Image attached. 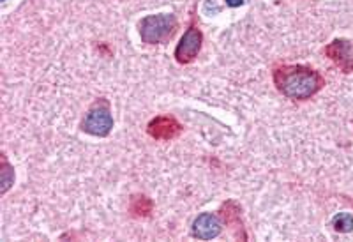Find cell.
<instances>
[{
	"instance_id": "cell-8",
	"label": "cell",
	"mask_w": 353,
	"mask_h": 242,
	"mask_svg": "<svg viewBox=\"0 0 353 242\" xmlns=\"http://www.w3.org/2000/svg\"><path fill=\"white\" fill-rule=\"evenodd\" d=\"M152 200H150L149 196H134L131 200V214L132 216H138V218H141V216H149L150 212H152Z\"/></svg>"
},
{
	"instance_id": "cell-2",
	"label": "cell",
	"mask_w": 353,
	"mask_h": 242,
	"mask_svg": "<svg viewBox=\"0 0 353 242\" xmlns=\"http://www.w3.org/2000/svg\"><path fill=\"white\" fill-rule=\"evenodd\" d=\"M179 20L172 12H159L141 18L138 23V34L145 45H165L176 34Z\"/></svg>"
},
{
	"instance_id": "cell-10",
	"label": "cell",
	"mask_w": 353,
	"mask_h": 242,
	"mask_svg": "<svg viewBox=\"0 0 353 242\" xmlns=\"http://www.w3.org/2000/svg\"><path fill=\"white\" fill-rule=\"evenodd\" d=\"M12 184H14V170L9 165L8 158L2 156V194L8 193Z\"/></svg>"
},
{
	"instance_id": "cell-4",
	"label": "cell",
	"mask_w": 353,
	"mask_h": 242,
	"mask_svg": "<svg viewBox=\"0 0 353 242\" xmlns=\"http://www.w3.org/2000/svg\"><path fill=\"white\" fill-rule=\"evenodd\" d=\"M201 46H203V32H201L200 25H198L196 17L191 18V23L185 28L184 36L181 37L179 45L175 48V61L179 64L185 65L196 61V57L200 55Z\"/></svg>"
},
{
	"instance_id": "cell-11",
	"label": "cell",
	"mask_w": 353,
	"mask_h": 242,
	"mask_svg": "<svg viewBox=\"0 0 353 242\" xmlns=\"http://www.w3.org/2000/svg\"><path fill=\"white\" fill-rule=\"evenodd\" d=\"M242 4H244V0H226L228 8H241Z\"/></svg>"
},
{
	"instance_id": "cell-9",
	"label": "cell",
	"mask_w": 353,
	"mask_h": 242,
	"mask_svg": "<svg viewBox=\"0 0 353 242\" xmlns=\"http://www.w3.org/2000/svg\"><path fill=\"white\" fill-rule=\"evenodd\" d=\"M332 226L339 234H350L353 230V216L350 212H339L332 218Z\"/></svg>"
},
{
	"instance_id": "cell-3",
	"label": "cell",
	"mask_w": 353,
	"mask_h": 242,
	"mask_svg": "<svg viewBox=\"0 0 353 242\" xmlns=\"http://www.w3.org/2000/svg\"><path fill=\"white\" fill-rule=\"evenodd\" d=\"M81 131L87 134H92L97 138H106L113 130V117L112 110H110V103L105 97L96 99L88 112L85 113L83 121L80 124Z\"/></svg>"
},
{
	"instance_id": "cell-1",
	"label": "cell",
	"mask_w": 353,
	"mask_h": 242,
	"mask_svg": "<svg viewBox=\"0 0 353 242\" xmlns=\"http://www.w3.org/2000/svg\"><path fill=\"white\" fill-rule=\"evenodd\" d=\"M272 81L277 92L292 101H307L325 87V78L320 71L305 64L274 65Z\"/></svg>"
},
{
	"instance_id": "cell-7",
	"label": "cell",
	"mask_w": 353,
	"mask_h": 242,
	"mask_svg": "<svg viewBox=\"0 0 353 242\" xmlns=\"http://www.w3.org/2000/svg\"><path fill=\"white\" fill-rule=\"evenodd\" d=\"M221 232H223V226H221L219 218L212 212H203L198 216L191 228L193 237L200 239V241H212V239L219 237Z\"/></svg>"
},
{
	"instance_id": "cell-6",
	"label": "cell",
	"mask_w": 353,
	"mask_h": 242,
	"mask_svg": "<svg viewBox=\"0 0 353 242\" xmlns=\"http://www.w3.org/2000/svg\"><path fill=\"white\" fill-rule=\"evenodd\" d=\"M184 131L182 124L175 117L170 115H159L147 124V134L157 141H170L181 137Z\"/></svg>"
},
{
	"instance_id": "cell-5",
	"label": "cell",
	"mask_w": 353,
	"mask_h": 242,
	"mask_svg": "<svg viewBox=\"0 0 353 242\" xmlns=\"http://www.w3.org/2000/svg\"><path fill=\"white\" fill-rule=\"evenodd\" d=\"M325 57L341 73H353V41L346 37H337L323 48Z\"/></svg>"
}]
</instances>
